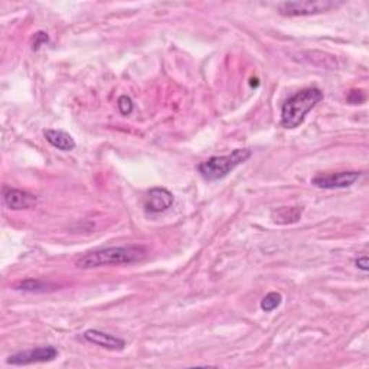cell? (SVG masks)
<instances>
[{
    "label": "cell",
    "instance_id": "6da1fadb",
    "mask_svg": "<svg viewBox=\"0 0 369 369\" xmlns=\"http://www.w3.org/2000/svg\"><path fill=\"white\" fill-rule=\"evenodd\" d=\"M147 250L143 245H127V247H107L89 251L75 261L78 268H97L105 266L134 264L143 261Z\"/></svg>",
    "mask_w": 369,
    "mask_h": 369
},
{
    "label": "cell",
    "instance_id": "7a4b0ae2",
    "mask_svg": "<svg viewBox=\"0 0 369 369\" xmlns=\"http://www.w3.org/2000/svg\"><path fill=\"white\" fill-rule=\"evenodd\" d=\"M323 100L321 89L316 87L304 88L290 97L282 107V126L284 129H297L303 125L306 116Z\"/></svg>",
    "mask_w": 369,
    "mask_h": 369
},
{
    "label": "cell",
    "instance_id": "3957f363",
    "mask_svg": "<svg viewBox=\"0 0 369 369\" xmlns=\"http://www.w3.org/2000/svg\"><path fill=\"white\" fill-rule=\"evenodd\" d=\"M251 158L250 149H235L231 155L213 156L198 166V171L205 180L213 182L228 176L234 169Z\"/></svg>",
    "mask_w": 369,
    "mask_h": 369
},
{
    "label": "cell",
    "instance_id": "277c9868",
    "mask_svg": "<svg viewBox=\"0 0 369 369\" xmlns=\"http://www.w3.org/2000/svg\"><path fill=\"white\" fill-rule=\"evenodd\" d=\"M339 2L332 0H303V2H284L279 5V12L283 17L297 18V17H312L341 6Z\"/></svg>",
    "mask_w": 369,
    "mask_h": 369
},
{
    "label": "cell",
    "instance_id": "5b68a950",
    "mask_svg": "<svg viewBox=\"0 0 369 369\" xmlns=\"http://www.w3.org/2000/svg\"><path fill=\"white\" fill-rule=\"evenodd\" d=\"M362 176L361 172H335V173H319L312 179V184L320 189H342L349 188Z\"/></svg>",
    "mask_w": 369,
    "mask_h": 369
},
{
    "label": "cell",
    "instance_id": "8992f818",
    "mask_svg": "<svg viewBox=\"0 0 369 369\" xmlns=\"http://www.w3.org/2000/svg\"><path fill=\"white\" fill-rule=\"evenodd\" d=\"M58 357V349L55 346H41L29 350H22L10 355L8 359L9 365L23 366L39 362H51Z\"/></svg>",
    "mask_w": 369,
    "mask_h": 369
},
{
    "label": "cell",
    "instance_id": "52a82bcc",
    "mask_svg": "<svg viewBox=\"0 0 369 369\" xmlns=\"http://www.w3.org/2000/svg\"><path fill=\"white\" fill-rule=\"evenodd\" d=\"M36 202H38V198L26 191L3 188V204L9 209H13V211L29 209L35 207Z\"/></svg>",
    "mask_w": 369,
    "mask_h": 369
},
{
    "label": "cell",
    "instance_id": "ba28073f",
    "mask_svg": "<svg viewBox=\"0 0 369 369\" xmlns=\"http://www.w3.org/2000/svg\"><path fill=\"white\" fill-rule=\"evenodd\" d=\"M173 201L175 199L171 191H167L166 188H153L146 196L145 208L149 212L160 213L171 208L173 205Z\"/></svg>",
    "mask_w": 369,
    "mask_h": 369
},
{
    "label": "cell",
    "instance_id": "9c48e42d",
    "mask_svg": "<svg viewBox=\"0 0 369 369\" xmlns=\"http://www.w3.org/2000/svg\"><path fill=\"white\" fill-rule=\"evenodd\" d=\"M83 337L87 342H89L92 345H97V346L104 348V349H109V350H123L126 348V342L120 339V337H117L112 333L98 330V329L85 330L83 333Z\"/></svg>",
    "mask_w": 369,
    "mask_h": 369
},
{
    "label": "cell",
    "instance_id": "30bf717a",
    "mask_svg": "<svg viewBox=\"0 0 369 369\" xmlns=\"http://www.w3.org/2000/svg\"><path fill=\"white\" fill-rule=\"evenodd\" d=\"M46 142H48L51 146H54L55 149L58 150H63V151H71L75 149L76 143L72 138L71 134H68L67 131L64 130H55V129H50V130H45L43 133Z\"/></svg>",
    "mask_w": 369,
    "mask_h": 369
},
{
    "label": "cell",
    "instance_id": "8fae6325",
    "mask_svg": "<svg viewBox=\"0 0 369 369\" xmlns=\"http://www.w3.org/2000/svg\"><path fill=\"white\" fill-rule=\"evenodd\" d=\"M302 217V209L296 208V207H283L273 211L271 218L275 224H282V225H287V224H295L300 220Z\"/></svg>",
    "mask_w": 369,
    "mask_h": 369
},
{
    "label": "cell",
    "instance_id": "7c38bea8",
    "mask_svg": "<svg viewBox=\"0 0 369 369\" xmlns=\"http://www.w3.org/2000/svg\"><path fill=\"white\" fill-rule=\"evenodd\" d=\"M282 302H283L282 295L277 293V291H271V293H268L263 300H261L260 307H261V310H264V312H273L282 304Z\"/></svg>",
    "mask_w": 369,
    "mask_h": 369
},
{
    "label": "cell",
    "instance_id": "4fadbf2b",
    "mask_svg": "<svg viewBox=\"0 0 369 369\" xmlns=\"http://www.w3.org/2000/svg\"><path fill=\"white\" fill-rule=\"evenodd\" d=\"M50 284L45 283L42 280H34V279H29V280H25L22 283H19L17 286L18 290H23V291H30V293H39V291H46L48 290Z\"/></svg>",
    "mask_w": 369,
    "mask_h": 369
},
{
    "label": "cell",
    "instance_id": "5bb4252c",
    "mask_svg": "<svg viewBox=\"0 0 369 369\" xmlns=\"http://www.w3.org/2000/svg\"><path fill=\"white\" fill-rule=\"evenodd\" d=\"M133 107H134V104H133V100L130 97L121 96L118 98V110L123 116H129L133 112Z\"/></svg>",
    "mask_w": 369,
    "mask_h": 369
},
{
    "label": "cell",
    "instance_id": "9a60e30c",
    "mask_svg": "<svg viewBox=\"0 0 369 369\" xmlns=\"http://www.w3.org/2000/svg\"><path fill=\"white\" fill-rule=\"evenodd\" d=\"M365 100H366V96L362 89H353L348 96V101L350 104H362Z\"/></svg>",
    "mask_w": 369,
    "mask_h": 369
},
{
    "label": "cell",
    "instance_id": "2e32d148",
    "mask_svg": "<svg viewBox=\"0 0 369 369\" xmlns=\"http://www.w3.org/2000/svg\"><path fill=\"white\" fill-rule=\"evenodd\" d=\"M48 42H50V36H48V34H45V32H38V34H35V36H34V39H32V50H34V51H38L43 43H48Z\"/></svg>",
    "mask_w": 369,
    "mask_h": 369
},
{
    "label": "cell",
    "instance_id": "e0dca14e",
    "mask_svg": "<svg viewBox=\"0 0 369 369\" xmlns=\"http://www.w3.org/2000/svg\"><path fill=\"white\" fill-rule=\"evenodd\" d=\"M355 264H357V267L359 268V270H362V271H368V257L366 255H363V257H359V258H357V261H355Z\"/></svg>",
    "mask_w": 369,
    "mask_h": 369
}]
</instances>
